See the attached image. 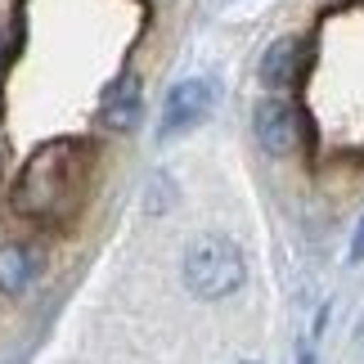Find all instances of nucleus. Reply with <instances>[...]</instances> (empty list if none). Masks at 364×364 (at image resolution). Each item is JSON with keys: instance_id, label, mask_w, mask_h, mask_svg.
Listing matches in <instances>:
<instances>
[{"instance_id": "obj_1", "label": "nucleus", "mask_w": 364, "mask_h": 364, "mask_svg": "<svg viewBox=\"0 0 364 364\" xmlns=\"http://www.w3.org/2000/svg\"><path fill=\"white\" fill-rule=\"evenodd\" d=\"M86 171H90V144L50 139L27 158V166L14 180V207L36 220H54L73 212L81 198V185H86Z\"/></svg>"}, {"instance_id": "obj_2", "label": "nucleus", "mask_w": 364, "mask_h": 364, "mask_svg": "<svg viewBox=\"0 0 364 364\" xmlns=\"http://www.w3.org/2000/svg\"><path fill=\"white\" fill-rule=\"evenodd\" d=\"M243 274H247V265H243L239 243L220 239V234H203L185 252V288L203 301H220L230 292H239Z\"/></svg>"}, {"instance_id": "obj_3", "label": "nucleus", "mask_w": 364, "mask_h": 364, "mask_svg": "<svg viewBox=\"0 0 364 364\" xmlns=\"http://www.w3.org/2000/svg\"><path fill=\"white\" fill-rule=\"evenodd\" d=\"M257 139H261L265 153L288 158L301 144V113L288 100H261L257 104Z\"/></svg>"}, {"instance_id": "obj_4", "label": "nucleus", "mask_w": 364, "mask_h": 364, "mask_svg": "<svg viewBox=\"0 0 364 364\" xmlns=\"http://www.w3.org/2000/svg\"><path fill=\"white\" fill-rule=\"evenodd\" d=\"M216 104V86L212 81H180V86H171V95H166V108H162V131H185V126L203 122L207 113H212Z\"/></svg>"}, {"instance_id": "obj_5", "label": "nucleus", "mask_w": 364, "mask_h": 364, "mask_svg": "<svg viewBox=\"0 0 364 364\" xmlns=\"http://www.w3.org/2000/svg\"><path fill=\"white\" fill-rule=\"evenodd\" d=\"M301 63H306V46L297 36H279L261 59V81L270 90H284V86H292V81L301 77Z\"/></svg>"}, {"instance_id": "obj_6", "label": "nucleus", "mask_w": 364, "mask_h": 364, "mask_svg": "<svg viewBox=\"0 0 364 364\" xmlns=\"http://www.w3.org/2000/svg\"><path fill=\"white\" fill-rule=\"evenodd\" d=\"M100 117L108 126H117V131H131V126H139V117H144V100H139V86L131 77L117 81V86H108L104 104H100Z\"/></svg>"}, {"instance_id": "obj_7", "label": "nucleus", "mask_w": 364, "mask_h": 364, "mask_svg": "<svg viewBox=\"0 0 364 364\" xmlns=\"http://www.w3.org/2000/svg\"><path fill=\"white\" fill-rule=\"evenodd\" d=\"M36 279V257L23 243H5L0 247V292L5 297H23Z\"/></svg>"}, {"instance_id": "obj_8", "label": "nucleus", "mask_w": 364, "mask_h": 364, "mask_svg": "<svg viewBox=\"0 0 364 364\" xmlns=\"http://www.w3.org/2000/svg\"><path fill=\"white\" fill-rule=\"evenodd\" d=\"M351 261H364V216L355 225V239H351Z\"/></svg>"}, {"instance_id": "obj_9", "label": "nucleus", "mask_w": 364, "mask_h": 364, "mask_svg": "<svg viewBox=\"0 0 364 364\" xmlns=\"http://www.w3.org/2000/svg\"><path fill=\"white\" fill-rule=\"evenodd\" d=\"M0 63H5V32H0Z\"/></svg>"}, {"instance_id": "obj_10", "label": "nucleus", "mask_w": 364, "mask_h": 364, "mask_svg": "<svg viewBox=\"0 0 364 364\" xmlns=\"http://www.w3.org/2000/svg\"><path fill=\"white\" fill-rule=\"evenodd\" d=\"M355 338H360V346H364V319H360V328H355Z\"/></svg>"}, {"instance_id": "obj_11", "label": "nucleus", "mask_w": 364, "mask_h": 364, "mask_svg": "<svg viewBox=\"0 0 364 364\" xmlns=\"http://www.w3.org/2000/svg\"><path fill=\"white\" fill-rule=\"evenodd\" d=\"M247 364H252V360H247Z\"/></svg>"}]
</instances>
